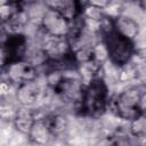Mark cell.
<instances>
[{"label":"cell","mask_w":146,"mask_h":146,"mask_svg":"<svg viewBox=\"0 0 146 146\" xmlns=\"http://www.w3.org/2000/svg\"><path fill=\"white\" fill-rule=\"evenodd\" d=\"M100 30L103 33L104 48L108 59L117 66L129 64L135 55L133 41L121 34L115 29L113 19H110V23Z\"/></svg>","instance_id":"cell-1"},{"label":"cell","mask_w":146,"mask_h":146,"mask_svg":"<svg viewBox=\"0 0 146 146\" xmlns=\"http://www.w3.org/2000/svg\"><path fill=\"white\" fill-rule=\"evenodd\" d=\"M80 103L86 115L96 116L105 111L108 103V89L103 78L96 76L83 88Z\"/></svg>","instance_id":"cell-2"},{"label":"cell","mask_w":146,"mask_h":146,"mask_svg":"<svg viewBox=\"0 0 146 146\" xmlns=\"http://www.w3.org/2000/svg\"><path fill=\"white\" fill-rule=\"evenodd\" d=\"M27 50V39L24 34H7L2 40V66L24 60Z\"/></svg>","instance_id":"cell-3"},{"label":"cell","mask_w":146,"mask_h":146,"mask_svg":"<svg viewBox=\"0 0 146 146\" xmlns=\"http://www.w3.org/2000/svg\"><path fill=\"white\" fill-rule=\"evenodd\" d=\"M71 22L67 21L63 15L57 10L47 7V10L41 19V25L44 30V33L52 36H67Z\"/></svg>","instance_id":"cell-4"},{"label":"cell","mask_w":146,"mask_h":146,"mask_svg":"<svg viewBox=\"0 0 146 146\" xmlns=\"http://www.w3.org/2000/svg\"><path fill=\"white\" fill-rule=\"evenodd\" d=\"M6 68H7L8 82H10V83H17L19 86L25 82L35 81L36 74H35L34 64H32L25 59L13 63V64L8 65Z\"/></svg>","instance_id":"cell-5"},{"label":"cell","mask_w":146,"mask_h":146,"mask_svg":"<svg viewBox=\"0 0 146 146\" xmlns=\"http://www.w3.org/2000/svg\"><path fill=\"white\" fill-rule=\"evenodd\" d=\"M30 139L38 144V145H44L47 144L51 137L54 136L50 127L48 125L46 119H36L33 123V125L31 127L30 132L27 133Z\"/></svg>","instance_id":"cell-6"},{"label":"cell","mask_w":146,"mask_h":146,"mask_svg":"<svg viewBox=\"0 0 146 146\" xmlns=\"http://www.w3.org/2000/svg\"><path fill=\"white\" fill-rule=\"evenodd\" d=\"M39 95H40V88L35 83V81H30V82L19 84L16 92L17 100L24 107H27L34 104L39 98Z\"/></svg>","instance_id":"cell-7"},{"label":"cell","mask_w":146,"mask_h":146,"mask_svg":"<svg viewBox=\"0 0 146 146\" xmlns=\"http://www.w3.org/2000/svg\"><path fill=\"white\" fill-rule=\"evenodd\" d=\"M113 23H114L115 29L121 34H123L124 36L133 41V38L138 33V25L133 18L122 15V16H119L116 19H113Z\"/></svg>","instance_id":"cell-8"},{"label":"cell","mask_w":146,"mask_h":146,"mask_svg":"<svg viewBox=\"0 0 146 146\" xmlns=\"http://www.w3.org/2000/svg\"><path fill=\"white\" fill-rule=\"evenodd\" d=\"M35 119L32 114V112L27 107L19 108L15 112L14 115V123L17 130L24 133H29L31 130V127L33 125Z\"/></svg>","instance_id":"cell-9"},{"label":"cell","mask_w":146,"mask_h":146,"mask_svg":"<svg viewBox=\"0 0 146 146\" xmlns=\"http://www.w3.org/2000/svg\"><path fill=\"white\" fill-rule=\"evenodd\" d=\"M135 73H136L137 79H139L141 81V83L146 84V62L137 65L135 68Z\"/></svg>","instance_id":"cell-10"}]
</instances>
